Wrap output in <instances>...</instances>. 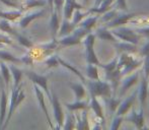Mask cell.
Wrapping results in <instances>:
<instances>
[{
  "label": "cell",
  "mask_w": 149,
  "mask_h": 130,
  "mask_svg": "<svg viewBox=\"0 0 149 130\" xmlns=\"http://www.w3.org/2000/svg\"><path fill=\"white\" fill-rule=\"evenodd\" d=\"M89 14L90 13L88 10H87L86 12H84V13H82V12H80V9H75V11H73V14H72V18H73L72 22L77 27V24H78L85 16H88Z\"/></svg>",
  "instance_id": "cell-37"
},
{
  "label": "cell",
  "mask_w": 149,
  "mask_h": 130,
  "mask_svg": "<svg viewBox=\"0 0 149 130\" xmlns=\"http://www.w3.org/2000/svg\"><path fill=\"white\" fill-rule=\"evenodd\" d=\"M0 59L12 62V63H22V58L14 57L12 54L8 53V52H6V51H3V50H0Z\"/></svg>",
  "instance_id": "cell-35"
},
{
  "label": "cell",
  "mask_w": 149,
  "mask_h": 130,
  "mask_svg": "<svg viewBox=\"0 0 149 130\" xmlns=\"http://www.w3.org/2000/svg\"><path fill=\"white\" fill-rule=\"evenodd\" d=\"M8 98L4 89H1V96H0V130L6 118V108H7Z\"/></svg>",
  "instance_id": "cell-17"
},
{
  "label": "cell",
  "mask_w": 149,
  "mask_h": 130,
  "mask_svg": "<svg viewBox=\"0 0 149 130\" xmlns=\"http://www.w3.org/2000/svg\"><path fill=\"white\" fill-rule=\"evenodd\" d=\"M75 28H76V26H75L72 22H69V20L64 18L63 22H62V24H61V27L59 28L60 30H59V34H58V36H59L60 38H62V37H65V36L70 35Z\"/></svg>",
  "instance_id": "cell-21"
},
{
  "label": "cell",
  "mask_w": 149,
  "mask_h": 130,
  "mask_svg": "<svg viewBox=\"0 0 149 130\" xmlns=\"http://www.w3.org/2000/svg\"><path fill=\"white\" fill-rule=\"evenodd\" d=\"M127 77L122 80V85H121V89L119 92V97L123 98L125 96V94L131 89L132 87H134L135 85H137L138 81H139V77H140V73L138 71H136L135 73H132L131 75H126Z\"/></svg>",
  "instance_id": "cell-9"
},
{
  "label": "cell",
  "mask_w": 149,
  "mask_h": 130,
  "mask_svg": "<svg viewBox=\"0 0 149 130\" xmlns=\"http://www.w3.org/2000/svg\"><path fill=\"white\" fill-rule=\"evenodd\" d=\"M124 121V116H115L114 119H113V122L111 124V129L112 130H117L121 127L122 123Z\"/></svg>",
  "instance_id": "cell-40"
},
{
  "label": "cell",
  "mask_w": 149,
  "mask_h": 130,
  "mask_svg": "<svg viewBox=\"0 0 149 130\" xmlns=\"http://www.w3.org/2000/svg\"><path fill=\"white\" fill-rule=\"evenodd\" d=\"M77 124H76V129L79 130H88L90 129L89 123H88V118H87V109H83L82 113H81V117L76 116Z\"/></svg>",
  "instance_id": "cell-24"
},
{
  "label": "cell",
  "mask_w": 149,
  "mask_h": 130,
  "mask_svg": "<svg viewBox=\"0 0 149 130\" xmlns=\"http://www.w3.org/2000/svg\"><path fill=\"white\" fill-rule=\"evenodd\" d=\"M136 99H137V91L133 92L129 97L121 101L115 115H117V116H125L126 114H128V112L131 110V108H133V105L135 104Z\"/></svg>",
  "instance_id": "cell-6"
},
{
  "label": "cell",
  "mask_w": 149,
  "mask_h": 130,
  "mask_svg": "<svg viewBox=\"0 0 149 130\" xmlns=\"http://www.w3.org/2000/svg\"><path fill=\"white\" fill-rule=\"evenodd\" d=\"M98 17H100V15L96 14V15H94V16H89V17L83 18V20H81L77 26L81 27V28H84V29H86L87 31L91 32L92 29H93L94 27H95V24H97Z\"/></svg>",
  "instance_id": "cell-23"
},
{
  "label": "cell",
  "mask_w": 149,
  "mask_h": 130,
  "mask_svg": "<svg viewBox=\"0 0 149 130\" xmlns=\"http://www.w3.org/2000/svg\"><path fill=\"white\" fill-rule=\"evenodd\" d=\"M104 100H106L107 106L109 107L110 112L112 113V114L116 113L117 109H118L120 103H121V101H122V98H120V97L119 98H112V96H111V97L104 98Z\"/></svg>",
  "instance_id": "cell-31"
},
{
  "label": "cell",
  "mask_w": 149,
  "mask_h": 130,
  "mask_svg": "<svg viewBox=\"0 0 149 130\" xmlns=\"http://www.w3.org/2000/svg\"><path fill=\"white\" fill-rule=\"evenodd\" d=\"M0 82H1V76H0Z\"/></svg>",
  "instance_id": "cell-53"
},
{
  "label": "cell",
  "mask_w": 149,
  "mask_h": 130,
  "mask_svg": "<svg viewBox=\"0 0 149 130\" xmlns=\"http://www.w3.org/2000/svg\"><path fill=\"white\" fill-rule=\"evenodd\" d=\"M122 73H121V69L119 67H117L115 70L111 71V72H106V78L108 81H110V85L112 87V91L113 94L116 95L117 91H118L119 87V82L122 78Z\"/></svg>",
  "instance_id": "cell-13"
},
{
  "label": "cell",
  "mask_w": 149,
  "mask_h": 130,
  "mask_svg": "<svg viewBox=\"0 0 149 130\" xmlns=\"http://www.w3.org/2000/svg\"><path fill=\"white\" fill-rule=\"evenodd\" d=\"M45 63L48 66V68H53V67H57L59 65L57 56H50L48 59H46Z\"/></svg>",
  "instance_id": "cell-41"
},
{
  "label": "cell",
  "mask_w": 149,
  "mask_h": 130,
  "mask_svg": "<svg viewBox=\"0 0 149 130\" xmlns=\"http://www.w3.org/2000/svg\"><path fill=\"white\" fill-rule=\"evenodd\" d=\"M120 10L117 9L116 7L114 8V9H110L108 10L107 12H104V13L100 14V17H98V22H100V24H106V22H110L111 20H113L114 17H116L117 15L120 13Z\"/></svg>",
  "instance_id": "cell-28"
},
{
  "label": "cell",
  "mask_w": 149,
  "mask_h": 130,
  "mask_svg": "<svg viewBox=\"0 0 149 130\" xmlns=\"http://www.w3.org/2000/svg\"><path fill=\"white\" fill-rule=\"evenodd\" d=\"M148 97V79L144 75H142L140 80L139 89H137V99L140 102V108H143L146 105V101Z\"/></svg>",
  "instance_id": "cell-12"
},
{
  "label": "cell",
  "mask_w": 149,
  "mask_h": 130,
  "mask_svg": "<svg viewBox=\"0 0 149 130\" xmlns=\"http://www.w3.org/2000/svg\"><path fill=\"white\" fill-rule=\"evenodd\" d=\"M47 1L46 0H26V2L20 5V10L22 11H26L31 8L35 7H42V6H45Z\"/></svg>",
  "instance_id": "cell-26"
},
{
  "label": "cell",
  "mask_w": 149,
  "mask_h": 130,
  "mask_svg": "<svg viewBox=\"0 0 149 130\" xmlns=\"http://www.w3.org/2000/svg\"><path fill=\"white\" fill-rule=\"evenodd\" d=\"M24 73H26V76H28L29 78L33 81V83H35V85H39L40 87H42V89H44V92L47 94L49 100H51L52 95H51V93L49 92V89H48V77L44 76V75L37 74L35 71L26 70V71H24Z\"/></svg>",
  "instance_id": "cell-8"
},
{
  "label": "cell",
  "mask_w": 149,
  "mask_h": 130,
  "mask_svg": "<svg viewBox=\"0 0 149 130\" xmlns=\"http://www.w3.org/2000/svg\"><path fill=\"white\" fill-rule=\"evenodd\" d=\"M53 1H54V0H48V1H47V3L49 4V6H50V10H51V12L54 10V3H53Z\"/></svg>",
  "instance_id": "cell-49"
},
{
  "label": "cell",
  "mask_w": 149,
  "mask_h": 130,
  "mask_svg": "<svg viewBox=\"0 0 149 130\" xmlns=\"http://www.w3.org/2000/svg\"><path fill=\"white\" fill-rule=\"evenodd\" d=\"M113 35L116 38H118L119 40L123 42H128V43H132L134 45H138L141 41L142 37L138 33H136V31H133L129 28L126 27H117V28L111 29Z\"/></svg>",
  "instance_id": "cell-3"
},
{
  "label": "cell",
  "mask_w": 149,
  "mask_h": 130,
  "mask_svg": "<svg viewBox=\"0 0 149 130\" xmlns=\"http://www.w3.org/2000/svg\"><path fill=\"white\" fill-rule=\"evenodd\" d=\"M22 14V10H16V11H7V12H0V17L7 20H15L20 17Z\"/></svg>",
  "instance_id": "cell-34"
},
{
  "label": "cell",
  "mask_w": 149,
  "mask_h": 130,
  "mask_svg": "<svg viewBox=\"0 0 149 130\" xmlns=\"http://www.w3.org/2000/svg\"><path fill=\"white\" fill-rule=\"evenodd\" d=\"M118 57H119V55L117 54V56L112 60V61L109 62V63H107V64L102 63L100 65V67H102V68L104 69V72H111V71L115 70V69L117 68V64H118Z\"/></svg>",
  "instance_id": "cell-39"
},
{
  "label": "cell",
  "mask_w": 149,
  "mask_h": 130,
  "mask_svg": "<svg viewBox=\"0 0 149 130\" xmlns=\"http://www.w3.org/2000/svg\"><path fill=\"white\" fill-rule=\"evenodd\" d=\"M60 28L59 24V14L56 10L51 12V20H50V30L52 32L53 39H56V36L58 34V30Z\"/></svg>",
  "instance_id": "cell-22"
},
{
  "label": "cell",
  "mask_w": 149,
  "mask_h": 130,
  "mask_svg": "<svg viewBox=\"0 0 149 130\" xmlns=\"http://www.w3.org/2000/svg\"><path fill=\"white\" fill-rule=\"evenodd\" d=\"M56 56H57V55H56ZM57 59H58V62H59V65H62V66H64L65 68H67L68 70H70L71 72L75 73V74H76L77 76H78L79 78H80L81 80H82V82L85 85V82H86V78H85V77L83 76L82 74H81L80 71H79L78 69H76L74 66H73V65H71L70 63H68V62L65 61V60H63L62 58L59 57V56H57Z\"/></svg>",
  "instance_id": "cell-27"
},
{
  "label": "cell",
  "mask_w": 149,
  "mask_h": 130,
  "mask_svg": "<svg viewBox=\"0 0 149 130\" xmlns=\"http://www.w3.org/2000/svg\"><path fill=\"white\" fill-rule=\"evenodd\" d=\"M89 31H87L86 29L81 28V27H78V28H75L73 30V32L68 36H65V37H62V39H60L58 41V44H59V48L61 47H69V46H73V45H77L81 42V40L85 37L86 35H88Z\"/></svg>",
  "instance_id": "cell-4"
},
{
  "label": "cell",
  "mask_w": 149,
  "mask_h": 130,
  "mask_svg": "<svg viewBox=\"0 0 149 130\" xmlns=\"http://www.w3.org/2000/svg\"><path fill=\"white\" fill-rule=\"evenodd\" d=\"M102 1H104V0H95L94 1V6H97V5H100V2Z\"/></svg>",
  "instance_id": "cell-50"
},
{
  "label": "cell",
  "mask_w": 149,
  "mask_h": 130,
  "mask_svg": "<svg viewBox=\"0 0 149 130\" xmlns=\"http://www.w3.org/2000/svg\"><path fill=\"white\" fill-rule=\"evenodd\" d=\"M69 87L73 91L75 95V99L76 101H80L86 95V92H85V87L81 83H69Z\"/></svg>",
  "instance_id": "cell-25"
},
{
  "label": "cell",
  "mask_w": 149,
  "mask_h": 130,
  "mask_svg": "<svg viewBox=\"0 0 149 130\" xmlns=\"http://www.w3.org/2000/svg\"><path fill=\"white\" fill-rule=\"evenodd\" d=\"M118 64L117 67L121 69L122 76H126V75L131 74L133 71L138 69L142 64L143 61L140 59H136L133 57L131 53H126V52H122L118 54Z\"/></svg>",
  "instance_id": "cell-1"
},
{
  "label": "cell",
  "mask_w": 149,
  "mask_h": 130,
  "mask_svg": "<svg viewBox=\"0 0 149 130\" xmlns=\"http://www.w3.org/2000/svg\"><path fill=\"white\" fill-rule=\"evenodd\" d=\"M89 1V0H84V2H85V3H87V2H88Z\"/></svg>",
  "instance_id": "cell-51"
},
{
  "label": "cell",
  "mask_w": 149,
  "mask_h": 130,
  "mask_svg": "<svg viewBox=\"0 0 149 130\" xmlns=\"http://www.w3.org/2000/svg\"><path fill=\"white\" fill-rule=\"evenodd\" d=\"M138 13H119L116 17H114L113 20H111L110 22H106L104 24V27L108 29H114V28H117V27H121V26H124L126 24L127 22H129V20L131 18L135 17L137 16Z\"/></svg>",
  "instance_id": "cell-10"
},
{
  "label": "cell",
  "mask_w": 149,
  "mask_h": 130,
  "mask_svg": "<svg viewBox=\"0 0 149 130\" xmlns=\"http://www.w3.org/2000/svg\"><path fill=\"white\" fill-rule=\"evenodd\" d=\"M143 71H144V76L146 78H149V55L144 57L143 61Z\"/></svg>",
  "instance_id": "cell-45"
},
{
  "label": "cell",
  "mask_w": 149,
  "mask_h": 130,
  "mask_svg": "<svg viewBox=\"0 0 149 130\" xmlns=\"http://www.w3.org/2000/svg\"><path fill=\"white\" fill-rule=\"evenodd\" d=\"M136 33H138L142 38H147L149 39V27L148 28H142V29H137L135 30Z\"/></svg>",
  "instance_id": "cell-47"
},
{
  "label": "cell",
  "mask_w": 149,
  "mask_h": 130,
  "mask_svg": "<svg viewBox=\"0 0 149 130\" xmlns=\"http://www.w3.org/2000/svg\"><path fill=\"white\" fill-rule=\"evenodd\" d=\"M86 76L89 79H100V75H98V69L97 66L94 64H89L87 63L86 66Z\"/></svg>",
  "instance_id": "cell-33"
},
{
  "label": "cell",
  "mask_w": 149,
  "mask_h": 130,
  "mask_svg": "<svg viewBox=\"0 0 149 130\" xmlns=\"http://www.w3.org/2000/svg\"><path fill=\"white\" fill-rule=\"evenodd\" d=\"M114 47L116 48L117 53L120 54L122 52H126V53H131V54H135L138 52V48L137 45H134L132 43H128V42H117L114 43Z\"/></svg>",
  "instance_id": "cell-16"
},
{
  "label": "cell",
  "mask_w": 149,
  "mask_h": 130,
  "mask_svg": "<svg viewBox=\"0 0 149 130\" xmlns=\"http://www.w3.org/2000/svg\"><path fill=\"white\" fill-rule=\"evenodd\" d=\"M66 108L68 109L70 112L73 111H77V110H83V109H87L88 108V104L84 101H75L74 103H66L65 104Z\"/></svg>",
  "instance_id": "cell-29"
},
{
  "label": "cell",
  "mask_w": 149,
  "mask_h": 130,
  "mask_svg": "<svg viewBox=\"0 0 149 130\" xmlns=\"http://www.w3.org/2000/svg\"><path fill=\"white\" fill-rule=\"evenodd\" d=\"M53 3H54V10H56L58 12V14L60 15L61 10L63 9V6H64L65 0H54Z\"/></svg>",
  "instance_id": "cell-44"
},
{
  "label": "cell",
  "mask_w": 149,
  "mask_h": 130,
  "mask_svg": "<svg viewBox=\"0 0 149 130\" xmlns=\"http://www.w3.org/2000/svg\"><path fill=\"white\" fill-rule=\"evenodd\" d=\"M0 44H7V45H11L13 46V42L11 41L9 37L3 35V34H0Z\"/></svg>",
  "instance_id": "cell-46"
},
{
  "label": "cell",
  "mask_w": 149,
  "mask_h": 130,
  "mask_svg": "<svg viewBox=\"0 0 149 130\" xmlns=\"http://www.w3.org/2000/svg\"><path fill=\"white\" fill-rule=\"evenodd\" d=\"M9 71H10V73H11L12 77H13V80H14L13 87H17V85L20 83V79H22V70L16 68V67L13 66V65H10Z\"/></svg>",
  "instance_id": "cell-32"
},
{
  "label": "cell",
  "mask_w": 149,
  "mask_h": 130,
  "mask_svg": "<svg viewBox=\"0 0 149 130\" xmlns=\"http://www.w3.org/2000/svg\"><path fill=\"white\" fill-rule=\"evenodd\" d=\"M148 96H149V83H148Z\"/></svg>",
  "instance_id": "cell-52"
},
{
  "label": "cell",
  "mask_w": 149,
  "mask_h": 130,
  "mask_svg": "<svg viewBox=\"0 0 149 130\" xmlns=\"http://www.w3.org/2000/svg\"><path fill=\"white\" fill-rule=\"evenodd\" d=\"M9 35L14 36V37H15L16 39H17V41L19 42L20 45H22L24 47H26V48H33V44L31 43L30 40L26 39V37H24V36L20 35V34H18L15 30H14L13 28H12L11 31L9 32Z\"/></svg>",
  "instance_id": "cell-30"
},
{
  "label": "cell",
  "mask_w": 149,
  "mask_h": 130,
  "mask_svg": "<svg viewBox=\"0 0 149 130\" xmlns=\"http://www.w3.org/2000/svg\"><path fill=\"white\" fill-rule=\"evenodd\" d=\"M51 103L52 106H53V111H54V117H55V120L57 122V126L55 127V129H61L63 126V123H64V114H63L62 108H61L60 102L58 100L57 96L55 94H51Z\"/></svg>",
  "instance_id": "cell-11"
},
{
  "label": "cell",
  "mask_w": 149,
  "mask_h": 130,
  "mask_svg": "<svg viewBox=\"0 0 149 130\" xmlns=\"http://www.w3.org/2000/svg\"><path fill=\"white\" fill-rule=\"evenodd\" d=\"M138 53L141 57H145V56L149 55V41L146 42L140 49H138Z\"/></svg>",
  "instance_id": "cell-42"
},
{
  "label": "cell",
  "mask_w": 149,
  "mask_h": 130,
  "mask_svg": "<svg viewBox=\"0 0 149 130\" xmlns=\"http://www.w3.org/2000/svg\"><path fill=\"white\" fill-rule=\"evenodd\" d=\"M75 127H76V120H75V117L73 116L71 113H67L66 122L63 124L62 128L65 130H71V129H74Z\"/></svg>",
  "instance_id": "cell-36"
},
{
  "label": "cell",
  "mask_w": 149,
  "mask_h": 130,
  "mask_svg": "<svg viewBox=\"0 0 149 130\" xmlns=\"http://www.w3.org/2000/svg\"><path fill=\"white\" fill-rule=\"evenodd\" d=\"M96 37L94 34L89 33L83 38V44L85 47V55H86V62L89 64H94L96 66H100V62L98 60L97 56H96L95 52H94V41H95Z\"/></svg>",
  "instance_id": "cell-5"
},
{
  "label": "cell",
  "mask_w": 149,
  "mask_h": 130,
  "mask_svg": "<svg viewBox=\"0 0 149 130\" xmlns=\"http://www.w3.org/2000/svg\"><path fill=\"white\" fill-rule=\"evenodd\" d=\"M33 89H35L36 96H37V99H38V101H39L40 107H41L42 111H43L44 114H45V116H46V118H47V121H48V123H49L50 127H51L52 129H55V126H54V125L52 124V122H51V118H50V116H49V112H48L47 106H46L45 98H44V94L42 93V91H41V89H40V87H39V85H35V87H33Z\"/></svg>",
  "instance_id": "cell-15"
},
{
  "label": "cell",
  "mask_w": 149,
  "mask_h": 130,
  "mask_svg": "<svg viewBox=\"0 0 149 130\" xmlns=\"http://www.w3.org/2000/svg\"><path fill=\"white\" fill-rule=\"evenodd\" d=\"M85 85L87 87L90 97H111L113 94L112 87L108 81H102L100 79H89L86 80Z\"/></svg>",
  "instance_id": "cell-2"
},
{
  "label": "cell",
  "mask_w": 149,
  "mask_h": 130,
  "mask_svg": "<svg viewBox=\"0 0 149 130\" xmlns=\"http://www.w3.org/2000/svg\"><path fill=\"white\" fill-rule=\"evenodd\" d=\"M46 10L45 9H42V10H38V11H35V12H31L30 14H26V16H24V17L20 20L19 22V27L22 29H26V27L29 26V24H31L33 20H37V18L41 17V16H43L44 14H45Z\"/></svg>",
  "instance_id": "cell-18"
},
{
  "label": "cell",
  "mask_w": 149,
  "mask_h": 130,
  "mask_svg": "<svg viewBox=\"0 0 149 130\" xmlns=\"http://www.w3.org/2000/svg\"><path fill=\"white\" fill-rule=\"evenodd\" d=\"M94 35H95L96 38L102 40V41L110 42V43H113V44L119 42V39L113 35L112 31H111L110 29L106 28L104 26V27H100V28H98V29H96Z\"/></svg>",
  "instance_id": "cell-14"
},
{
  "label": "cell",
  "mask_w": 149,
  "mask_h": 130,
  "mask_svg": "<svg viewBox=\"0 0 149 130\" xmlns=\"http://www.w3.org/2000/svg\"><path fill=\"white\" fill-rule=\"evenodd\" d=\"M114 3H115V0H104V1L100 2V5L94 6V7L90 8L88 11H89L90 14L94 13V14H98V15H100V14L107 12L108 10L112 9L111 6H112Z\"/></svg>",
  "instance_id": "cell-19"
},
{
  "label": "cell",
  "mask_w": 149,
  "mask_h": 130,
  "mask_svg": "<svg viewBox=\"0 0 149 130\" xmlns=\"http://www.w3.org/2000/svg\"><path fill=\"white\" fill-rule=\"evenodd\" d=\"M88 108L91 109V110L94 112V114H95V116L104 123V112H102V105H100V103L97 101V98L90 97V102L88 104Z\"/></svg>",
  "instance_id": "cell-20"
},
{
  "label": "cell",
  "mask_w": 149,
  "mask_h": 130,
  "mask_svg": "<svg viewBox=\"0 0 149 130\" xmlns=\"http://www.w3.org/2000/svg\"><path fill=\"white\" fill-rule=\"evenodd\" d=\"M22 63H26V64H29V65H31L33 64V58L29 55H26L24 57H22Z\"/></svg>",
  "instance_id": "cell-48"
},
{
  "label": "cell",
  "mask_w": 149,
  "mask_h": 130,
  "mask_svg": "<svg viewBox=\"0 0 149 130\" xmlns=\"http://www.w3.org/2000/svg\"><path fill=\"white\" fill-rule=\"evenodd\" d=\"M0 73L2 74V77H3L6 87H8V85H9V79H10L9 68L4 64V62H1V61H0Z\"/></svg>",
  "instance_id": "cell-38"
},
{
  "label": "cell",
  "mask_w": 149,
  "mask_h": 130,
  "mask_svg": "<svg viewBox=\"0 0 149 130\" xmlns=\"http://www.w3.org/2000/svg\"><path fill=\"white\" fill-rule=\"evenodd\" d=\"M116 2V8L118 10H122V11H127V2L126 0H115Z\"/></svg>",
  "instance_id": "cell-43"
},
{
  "label": "cell",
  "mask_w": 149,
  "mask_h": 130,
  "mask_svg": "<svg viewBox=\"0 0 149 130\" xmlns=\"http://www.w3.org/2000/svg\"><path fill=\"white\" fill-rule=\"evenodd\" d=\"M124 121L133 123L137 129L144 128V124H145V118H144V109L140 108L139 112H136L135 109H132L131 113H130L128 116H124Z\"/></svg>",
  "instance_id": "cell-7"
}]
</instances>
